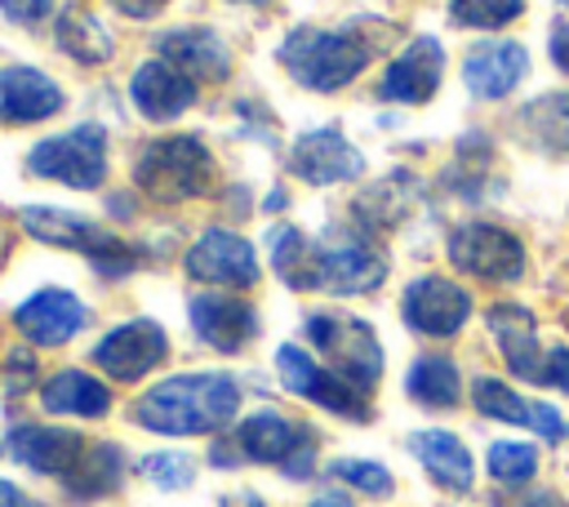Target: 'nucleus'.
<instances>
[{
    "label": "nucleus",
    "instance_id": "obj_1",
    "mask_svg": "<svg viewBox=\"0 0 569 507\" xmlns=\"http://www.w3.org/2000/svg\"><path fill=\"white\" fill-rule=\"evenodd\" d=\"M240 409V382L218 369L173 374L147 387L133 405V422L156 436H209L222 431Z\"/></svg>",
    "mask_w": 569,
    "mask_h": 507
},
{
    "label": "nucleus",
    "instance_id": "obj_7",
    "mask_svg": "<svg viewBox=\"0 0 569 507\" xmlns=\"http://www.w3.org/2000/svg\"><path fill=\"white\" fill-rule=\"evenodd\" d=\"M449 262L485 285H511L525 276V245L498 222H462L449 236Z\"/></svg>",
    "mask_w": 569,
    "mask_h": 507
},
{
    "label": "nucleus",
    "instance_id": "obj_4",
    "mask_svg": "<svg viewBox=\"0 0 569 507\" xmlns=\"http://www.w3.org/2000/svg\"><path fill=\"white\" fill-rule=\"evenodd\" d=\"M302 338L325 351L329 369L351 382L356 391H373L378 378H382V347H378V334L369 320L360 316H347V311H311L302 320Z\"/></svg>",
    "mask_w": 569,
    "mask_h": 507
},
{
    "label": "nucleus",
    "instance_id": "obj_14",
    "mask_svg": "<svg viewBox=\"0 0 569 507\" xmlns=\"http://www.w3.org/2000/svg\"><path fill=\"white\" fill-rule=\"evenodd\" d=\"M440 80H445V44L436 36H413L382 71L378 98L400 102V107H422L436 98Z\"/></svg>",
    "mask_w": 569,
    "mask_h": 507
},
{
    "label": "nucleus",
    "instance_id": "obj_36",
    "mask_svg": "<svg viewBox=\"0 0 569 507\" xmlns=\"http://www.w3.org/2000/svg\"><path fill=\"white\" fill-rule=\"evenodd\" d=\"M4 18L18 22V27H40L49 13H53V0H0Z\"/></svg>",
    "mask_w": 569,
    "mask_h": 507
},
{
    "label": "nucleus",
    "instance_id": "obj_25",
    "mask_svg": "<svg viewBox=\"0 0 569 507\" xmlns=\"http://www.w3.org/2000/svg\"><path fill=\"white\" fill-rule=\"evenodd\" d=\"M405 445H409V454L427 467V476H431L440 489H449V494H471V485H476V463H471L467 445H462L453 431H445V427L409 431Z\"/></svg>",
    "mask_w": 569,
    "mask_h": 507
},
{
    "label": "nucleus",
    "instance_id": "obj_9",
    "mask_svg": "<svg viewBox=\"0 0 569 507\" xmlns=\"http://www.w3.org/2000/svg\"><path fill=\"white\" fill-rule=\"evenodd\" d=\"M187 276L200 285H218V289H253L258 285V254L244 236H236L231 227H204L187 258H182Z\"/></svg>",
    "mask_w": 569,
    "mask_h": 507
},
{
    "label": "nucleus",
    "instance_id": "obj_45",
    "mask_svg": "<svg viewBox=\"0 0 569 507\" xmlns=\"http://www.w3.org/2000/svg\"><path fill=\"white\" fill-rule=\"evenodd\" d=\"M236 4H267V0H236Z\"/></svg>",
    "mask_w": 569,
    "mask_h": 507
},
{
    "label": "nucleus",
    "instance_id": "obj_2",
    "mask_svg": "<svg viewBox=\"0 0 569 507\" xmlns=\"http://www.w3.org/2000/svg\"><path fill=\"white\" fill-rule=\"evenodd\" d=\"M373 49H378V40L356 27H298L284 36L280 62H284L289 80H298L302 89L333 93L369 67Z\"/></svg>",
    "mask_w": 569,
    "mask_h": 507
},
{
    "label": "nucleus",
    "instance_id": "obj_37",
    "mask_svg": "<svg viewBox=\"0 0 569 507\" xmlns=\"http://www.w3.org/2000/svg\"><path fill=\"white\" fill-rule=\"evenodd\" d=\"M31 378H36V356H31L27 347H13L9 360H4V382H9V391H27Z\"/></svg>",
    "mask_w": 569,
    "mask_h": 507
},
{
    "label": "nucleus",
    "instance_id": "obj_42",
    "mask_svg": "<svg viewBox=\"0 0 569 507\" xmlns=\"http://www.w3.org/2000/svg\"><path fill=\"white\" fill-rule=\"evenodd\" d=\"M0 507H44V503H36L31 494H22L13 480H4V476H0Z\"/></svg>",
    "mask_w": 569,
    "mask_h": 507
},
{
    "label": "nucleus",
    "instance_id": "obj_16",
    "mask_svg": "<svg viewBox=\"0 0 569 507\" xmlns=\"http://www.w3.org/2000/svg\"><path fill=\"white\" fill-rule=\"evenodd\" d=\"M187 320H191V334L222 356L244 351L258 334V311L236 294H196L187 307Z\"/></svg>",
    "mask_w": 569,
    "mask_h": 507
},
{
    "label": "nucleus",
    "instance_id": "obj_19",
    "mask_svg": "<svg viewBox=\"0 0 569 507\" xmlns=\"http://www.w3.org/2000/svg\"><path fill=\"white\" fill-rule=\"evenodd\" d=\"M196 93H200V84L187 71H178L173 62H164V58H151L129 76V98H133L138 116L156 120V125H169L182 111H191Z\"/></svg>",
    "mask_w": 569,
    "mask_h": 507
},
{
    "label": "nucleus",
    "instance_id": "obj_12",
    "mask_svg": "<svg viewBox=\"0 0 569 507\" xmlns=\"http://www.w3.org/2000/svg\"><path fill=\"white\" fill-rule=\"evenodd\" d=\"M84 436L71 431V427H49V422H18L4 431L0 440V454L36 476H53V480H67V471L80 463L84 454Z\"/></svg>",
    "mask_w": 569,
    "mask_h": 507
},
{
    "label": "nucleus",
    "instance_id": "obj_3",
    "mask_svg": "<svg viewBox=\"0 0 569 507\" xmlns=\"http://www.w3.org/2000/svg\"><path fill=\"white\" fill-rule=\"evenodd\" d=\"M218 178V165H213V151L196 138V133H169V138H156L138 151L133 160V182L138 191H147L156 205H182V200H196L213 187Z\"/></svg>",
    "mask_w": 569,
    "mask_h": 507
},
{
    "label": "nucleus",
    "instance_id": "obj_21",
    "mask_svg": "<svg viewBox=\"0 0 569 507\" xmlns=\"http://www.w3.org/2000/svg\"><path fill=\"white\" fill-rule=\"evenodd\" d=\"M485 325H489V334H493V342H498L507 369H511L516 378H525V382H542L547 351H542V342H538V320H533V311L520 307V302H493V307L485 311Z\"/></svg>",
    "mask_w": 569,
    "mask_h": 507
},
{
    "label": "nucleus",
    "instance_id": "obj_33",
    "mask_svg": "<svg viewBox=\"0 0 569 507\" xmlns=\"http://www.w3.org/2000/svg\"><path fill=\"white\" fill-rule=\"evenodd\" d=\"M138 471L156 485V489H187L191 480H196V458L191 454H182V449H156V454H142V463H138Z\"/></svg>",
    "mask_w": 569,
    "mask_h": 507
},
{
    "label": "nucleus",
    "instance_id": "obj_18",
    "mask_svg": "<svg viewBox=\"0 0 569 507\" xmlns=\"http://www.w3.org/2000/svg\"><path fill=\"white\" fill-rule=\"evenodd\" d=\"M471 405H476L485 418L511 422V427H529V431H538V436L551 440V445L569 436L560 409H551L547 400H525L516 387H507L502 378H489V374H480V378L471 382Z\"/></svg>",
    "mask_w": 569,
    "mask_h": 507
},
{
    "label": "nucleus",
    "instance_id": "obj_43",
    "mask_svg": "<svg viewBox=\"0 0 569 507\" xmlns=\"http://www.w3.org/2000/svg\"><path fill=\"white\" fill-rule=\"evenodd\" d=\"M307 507H356L347 494H338V489H325V494H316Z\"/></svg>",
    "mask_w": 569,
    "mask_h": 507
},
{
    "label": "nucleus",
    "instance_id": "obj_31",
    "mask_svg": "<svg viewBox=\"0 0 569 507\" xmlns=\"http://www.w3.org/2000/svg\"><path fill=\"white\" fill-rule=\"evenodd\" d=\"M520 129L547 156H569V93H542L520 111Z\"/></svg>",
    "mask_w": 569,
    "mask_h": 507
},
{
    "label": "nucleus",
    "instance_id": "obj_29",
    "mask_svg": "<svg viewBox=\"0 0 569 507\" xmlns=\"http://www.w3.org/2000/svg\"><path fill=\"white\" fill-rule=\"evenodd\" d=\"M120 480H124V449L111 440H89L80 463L67 471L62 489L71 498H107L120 489Z\"/></svg>",
    "mask_w": 569,
    "mask_h": 507
},
{
    "label": "nucleus",
    "instance_id": "obj_6",
    "mask_svg": "<svg viewBox=\"0 0 569 507\" xmlns=\"http://www.w3.org/2000/svg\"><path fill=\"white\" fill-rule=\"evenodd\" d=\"M27 173L62 182L71 191H98L107 182V133H102V125H76L67 133L40 138L27 151Z\"/></svg>",
    "mask_w": 569,
    "mask_h": 507
},
{
    "label": "nucleus",
    "instance_id": "obj_32",
    "mask_svg": "<svg viewBox=\"0 0 569 507\" xmlns=\"http://www.w3.org/2000/svg\"><path fill=\"white\" fill-rule=\"evenodd\" d=\"M485 467L502 489H525L538 476V449L529 440H493Z\"/></svg>",
    "mask_w": 569,
    "mask_h": 507
},
{
    "label": "nucleus",
    "instance_id": "obj_26",
    "mask_svg": "<svg viewBox=\"0 0 569 507\" xmlns=\"http://www.w3.org/2000/svg\"><path fill=\"white\" fill-rule=\"evenodd\" d=\"M40 405L49 414H76V418H107L111 414V387L84 369H58L40 382Z\"/></svg>",
    "mask_w": 569,
    "mask_h": 507
},
{
    "label": "nucleus",
    "instance_id": "obj_46",
    "mask_svg": "<svg viewBox=\"0 0 569 507\" xmlns=\"http://www.w3.org/2000/svg\"><path fill=\"white\" fill-rule=\"evenodd\" d=\"M560 4H565V9H569V0H560Z\"/></svg>",
    "mask_w": 569,
    "mask_h": 507
},
{
    "label": "nucleus",
    "instance_id": "obj_5",
    "mask_svg": "<svg viewBox=\"0 0 569 507\" xmlns=\"http://www.w3.org/2000/svg\"><path fill=\"white\" fill-rule=\"evenodd\" d=\"M18 218H22V227H27L40 245H58V249L84 254V258L93 262V271L107 276V280L129 276V271L138 267V254H133L120 236H111L107 227H98V222H89V218H80V213H71V209H58V205H27Z\"/></svg>",
    "mask_w": 569,
    "mask_h": 507
},
{
    "label": "nucleus",
    "instance_id": "obj_27",
    "mask_svg": "<svg viewBox=\"0 0 569 507\" xmlns=\"http://www.w3.org/2000/svg\"><path fill=\"white\" fill-rule=\"evenodd\" d=\"M267 258L271 271L289 285V289H320V245H311L302 236V227H271L267 231Z\"/></svg>",
    "mask_w": 569,
    "mask_h": 507
},
{
    "label": "nucleus",
    "instance_id": "obj_8",
    "mask_svg": "<svg viewBox=\"0 0 569 507\" xmlns=\"http://www.w3.org/2000/svg\"><path fill=\"white\" fill-rule=\"evenodd\" d=\"M276 374L293 396H302V400H311V405H320V409H329L338 418H351V422L369 418V396L356 391L351 382H342L329 365H320L311 351H302L293 342L276 347Z\"/></svg>",
    "mask_w": 569,
    "mask_h": 507
},
{
    "label": "nucleus",
    "instance_id": "obj_22",
    "mask_svg": "<svg viewBox=\"0 0 569 507\" xmlns=\"http://www.w3.org/2000/svg\"><path fill=\"white\" fill-rule=\"evenodd\" d=\"M62 111V84L31 62L0 67V125H40Z\"/></svg>",
    "mask_w": 569,
    "mask_h": 507
},
{
    "label": "nucleus",
    "instance_id": "obj_34",
    "mask_svg": "<svg viewBox=\"0 0 569 507\" xmlns=\"http://www.w3.org/2000/svg\"><path fill=\"white\" fill-rule=\"evenodd\" d=\"M329 476L351 485V489H360V494H369V498H391V489H396L391 471L382 463H373V458H333Z\"/></svg>",
    "mask_w": 569,
    "mask_h": 507
},
{
    "label": "nucleus",
    "instance_id": "obj_10",
    "mask_svg": "<svg viewBox=\"0 0 569 507\" xmlns=\"http://www.w3.org/2000/svg\"><path fill=\"white\" fill-rule=\"evenodd\" d=\"M169 356V334L164 325H156L151 316H133L116 329H107L93 347V365L102 374H111L116 382H138L147 378L160 360Z\"/></svg>",
    "mask_w": 569,
    "mask_h": 507
},
{
    "label": "nucleus",
    "instance_id": "obj_13",
    "mask_svg": "<svg viewBox=\"0 0 569 507\" xmlns=\"http://www.w3.org/2000/svg\"><path fill=\"white\" fill-rule=\"evenodd\" d=\"M382 280H387V254L373 245L369 231L320 245V289L356 298V294H373Z\"/></svg>",
    "mask_w": 569,
    "mask_h": 507
},
{
    "label": "nucleus",
    "instance_id": "obj_44",
    "mask_svg": "<svg viewBox=\"0 0 569 507\" xmlns=\"http://www.w3.org/2000/svg\"><path fill=\"white\" fill-rule=\"evenodd\" d=\"M227 507H267L258 494H236V498H227Z\"/></svg>",
    "mask_w": 569,
    "mask_h": 507
},
{
    "label": "nucleus",
    "instance_id": "obj_39",
    "mask_svg": "<svg viewBox=\"0 0 569 507\" xmlns=\"http://www.w3.org/2000/svg\"><path fill=\"white\" fill-rule=\"evenodd\" d=\"M493 507H569L556 489H525L516 498H493Z\"/></svg>",
    "mask_w": 569,
    "mask_h": 507
},
{
    "label": "nucleus",
    "instance_id": "obj_24",
    "mask_svg": "<svg viewBox=\"0 0 569 507\" xmlns=\"http://www.w3.org/2000/svg\"><path fill=\"white\" fill-rule=\"evenodd\" d=\"M529 71V53L525 44L516 40H489V44H476L462 62V80L471 89V98H485V102H498L507 98Z\"/></svg>",
    "mask_w": 569,
    "mask_h": 507
},
{
    "label": "nucleus",
    "instance_id": "obj_20",
    "mask_svg": "<svg viewBox=\"0 0 569 507\" xmlns=\"http://www.w3.org/2000/svg\"><path fill=\"white\" fill-rule=\"evenodd\" d=\"M289 165L311 187H333V182H347V178L365 173V156L342 138V129H307V133H298V142L289 151Z\"/></svg>",
    "mask_w": 569,
    "mask_h": 507
},
{
    "label": "nucleus",
    "instance_id": "obj_23",
    "mask_svg": "<svg viewBox=\"0 0 569 507\" xmlns=\"http://www.w3.org/2000/svg\"><path fill=\"white\" fill-rule=\"evenodd\" d=\"M156 49L164 62L187 71L196 84L200 80H227L231 76V49L213 27H173L156 36Z\"/></svg>",
    "mask_w": 569,
    "mask_h": 507
},
{
    "label": "nucleus",
    "instance_id": "obj_28",
    "mask_svg": "<svg viewBox=\"0 0 569 507\" xmlns=\"http://www.w3.org/2000/svg\"><path fill=\"white\" fill-rule=\"evenodd\" d=\"M405 396L422 409H453L462 400V374L445 351H422L405 374Z\"/></svg>",
    "mask_w": 569,
    "mask_h": 507
},
{
    "label": "nucleus",
    "instance_id": "obj_40",
    "mask_svg": "<svg viewBox=\"0 0 569 507\" xmlns=\"http://www.w3.org/2000/svg\"><path fill=\"white\" fill-rule=\"evenodd\" d=\"M547 53L560 71H569V22H556L551 36H547Z\"/></svg>",
    "mask_w": 569,
    "mask_h": 507
},
{
    "label": "nucleus",
    "instance_id": "obj_38",
    "mask_svg": "<svg viewBox=\"0 0 569 507\" xmlns=\"http://www.w3.org/2000/svg\"><path fill=\"white\" fill-rule=\"evenodd\" d=\"M542 387H560V391H569V347H551V351H547Z\"/></svg>",
    "mask_w": 569,
    "mask_h": 507
},
{
    "label": "nucleus",
    "instance_id": "obj_35",
    "mask_svg": "<svg viewBox=\"0 0 569 507\" xmlns=\"http://www.w3.org/2000/svg\"><path fill=\"white\" fill-rule=\"evenodd\" d=\"M520 13H525V0H449V18L458 27H480V31L507 27Z\"/></svg>",
    "mask_w": 569,
    "mask_h": 507
},
{
    "label": "nucleus",
    "instance_id": "obj_30",
    "mask_svg": "<svg viewBox=\"0 0 569 507\" xmlns=\"http://www.w3.org/2000/svg\"><path fill=\"white\" fill-rule=\"evenodd\" d=\"M53 40H58V49H62L67 58H76V62H84V67H98V62H107V58L116 53L111 31H107L89 9H67V13L58 18V27H53Z\"/></svg>",
    "mask_w": 569,
    "mask_h": 507
},
{
    "label": "nucleus",
    "instance_id": "obj_41",
    "mask_svg": "<svg viewBox=\"0 0 569 507\" xmlns=\"http://www.w3.org/2000/svg\"><path fill=\"white\" fill-rule=\"evenodd\" d=\"M116 13H124V18H151V13H160L169 0H107Z\"/></svg>",
    "mask_w": 569,
    "mask_h": 507
},
{
    "label": "nucleus",
    "instance_id": "obj_11",
    "mask_svg": "<svg viewBox=\"0 0 569 507\" xmlns=\"http://www.w3.org/2000/svg\"><path fill=\"white\" fill-rule=\"evenodd\" d=\"M400 316L422 338H453L471 320V294L445 276H418L400 294Z\"/></svg>",
    "mask_w": 569,
    "mask_h": 507
},
{
    "label": "nucleus",
    "instance_id": "obj_17",
    "mask_svg": "<svg viewBox=\"0 0 569 507\" xmlns=\"http://www.w3.org/2000/svg\"><path fill=\"white\" fill-rule=\"evenodd\" d=\"M13 325L36 347H62L89 325V311L71 289H36L27 302L13 307Z\"/></svg>",
    "mask_w": 569,
    "mask_h": 507
},
{
    "label": "nucleus",
    "instance_id": "obj_15",
    "mask_svg": "<svg viewBox=\"0 0 569 507\" xmlns=\"http://www.w3.org/2000/svg\"><path fill=\"white\" fill-rule=\"evenodd\" d=\"M240 454V463H271V467H284L293 454L311 449L316 436L311 427H302L298 418L280 414V409H258L249 414L244 422H236V431L227 436Z\"/></svg>",
    "mask_w": 569,
    "mask_h": 507
}]
</instances>
